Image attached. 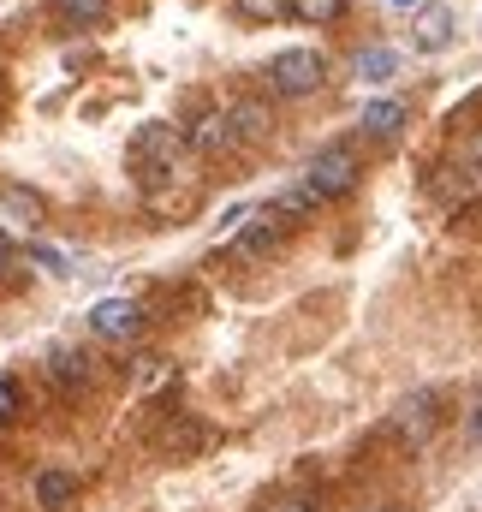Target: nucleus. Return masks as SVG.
Returning <instances> with one entry per match:
<instances>
[{"instance_id":"nucleus-1","label":"nucleus","mask_w":482,"mask_h":512,"mask_svg":"<svg viewBox=\"0 0 482 512\" xmlns=\"http://www.w3.org/2000/svg\"><path fill=\"white\" fill-rule=\"evenodd\" d=\"M358 179H363L358 143H322V149L310 155V167H304V191H310L316 203H334V197L358 191Z\"/></svg>"},{"instance_id":"nucleus-2","label":"nucleus","mask_w":482,"mask_h":512,"mask_svg":"<svg viewBox=\"0 0 482 512\" xmlns=\"http://www.w3.org/2000/svg\"><path fill=\"white\" fill-rule=\"evenodd\" d=\"M441 423H447V411H441V393H435V387H417L411 399H399V411H393L387 435H393L399 447H429Z\"/></svg>"},{"instance_id":"nucleus-3","label":"nucleus","mask_w":482,"mask_h":512,"mask_svg":"<svg viewBox=\"0 0 482 512\" xmlns=\"http://www.w3.org/2000/svg\"><path fill=\"white\" fill-rule=\"evenodd\" d=\"M322 78H328V60L316 48H280L268 60V90L274 96H310V90H322Z\"/></svg>"},{"instance_id":"nucleus-4","label":"nucleus","mask_w":482,"mask_h":512,"mask_svg":"<svg viewBox=\"0 0 482 512\" xmlns=\"http://www.w3.org/2000/svg\"><path fill=\"white\" fill-rule=\"evenodd\" d=\"M179 155H185V131L173 126H143L131 137V161H137L143 179H167L179 167Z\"/></svg>"},{"instance_id":"nucleus-5","label":"nucleus","mask_w":482,"mask_h":512,"mask_svg":"<svg viewBox=\"0 0 482 512\" xmlns=\"http://www.w3.org/2000/svg\"><path fill=\"white\" fill-rule=\"evenodd\" d=\"M286 239H292V221H280L274 209H262L256 221H250V215L239 221L233 256H244V262H268V256H280V251H286Z\"/></svg>"},{"instance_id":"nucleus-6","label":"nucleus","mask_w":482,"mask_h":512,"mask_svg":"<svg viewBox=\"0 0 482 512\" xmlns=\"http://www.w3.org/2000/svg\"><path fill=\"white\" fill-rule=\"evenodd\" d=\"M447 203H471V197H482V131H471L465 143H459V155L447 161V179L435 185Z\"/></svg>"},{"instance_id":"nucleus-7","label":"nucleus","mask_w":482,"mask_h":512,"mask_svg":"<svg viewBox=\"0 0 482 512\" xmlns=\"http://www.w3.org/2000/svg\"><path fill=\"white\" fill-rule=\"evenodd\" d=\"M90 328H96L102 340H137V334H143V310H137L131 298H102V304L90 310Z\"/></svg>"},{"instance_id":"nucleus-8","label":"nucleus","mask_w":482,"mask_h":512,"mask_svg":"<svg viewBox=\"0 0 482 512\" xmlns=\"http://www.w3.org/2000/svg\"><path fill=\"white\" fill-rule=\"evenodd\" d=\"M227 126H233V149H256L274 131V114L262 102H239V108H227Z\"/></svg>"},{"instance_id":"nucleus-9","label":"nucleus","mask_w":482,"mask_h":512,"mask_svg":"<svg viewBox=\"0 0 482 512\" xmlns=\"http://www.w3.org/2000/svg\"><path fill=\"white\" fill-rule=\"evenodd\" d=\"M185 149H197V155H239L233 149V126H227V114H203L197 126H191V137H185Z\"/></svg>"},{"instance_id":"nucleus-10","label":"nucleus","mask_w":482,"mask_h":512,"mask_svg":"<svg viewBox=\"0 0 482 512\" xmlns=\"http://www.w3.org/2000/svg\"><path fill=\"white\" fill-rule=\"evenodd\" d=\"M369 137H399V131L411 126V108L405 102H393V96H381V102H363V120H358Z\"/></svg>"},{"instance_id":"nucleus-11","label":"nucleus","mask_w":482,"mask_h":512,"mask_svg":"<svg viewBox=\"0 0 482 512\" xmlns=\"http://www.w3.org/2000/svg\"><path fill=\"white\" fill-rule=\"evenodd\" d=\"M453 42V12L447 6H423V18H417V48L423 54H441Z\"/></svg>"},{"instance_id":"nucleus-12","label":"nucleus","mask_w":482,"mask_h":512,"mask_svg":"<svg viewBox=\"0 0 482 512\" xmlns=\"http://www.w3.org/2000/svg\"><path fill=\"white\" fill-rule=\"evenodd\" d=\"M72 495H78V477H72V471H42V477H36V507L60 512Z\"/></svg>"},{"instance_id":"nucleus-13","label":"nucleus","mask_w":482,"mask_h":512,"mask_svg":"<svg viewBox=\"0 0 482 512\" xmlns=\"http://www.w3.org/2000/svg\"><path fill=\"white\" fill-rule=\"evenodd\" d=\"M262 209H274V215H280V221H298V215H316V209H322V203H316V197H310V191H304V185H286V191H274V197H268V203H262Z\"/></svg>"},{"instance_id":"nucleus-14","label":"nucleus","mask_w":482,"mask_h":512,"mask_svg":"<svg viewBox=\"0 0 482 512\" xmlns=\"http://www.w3.org/2000/svg\"><path fill=\"white\" fill-rule=\"evenodd\" d=\"M286 12H292L298 24H340V18H346V0H292Z\"/></svg>"},{"instance_id":"nucleus-15","label":"nucleus","mask_w":482,"mask_h":512,"mask_svg":"<svg viewBox=\"0 0 482 512\" xmlns=\"http://www.w3.org/2000/svg\"><path fill=\"white\" fill-rule=\"evenodd\" d=\"M399 72V54L393 48H363L358 54V78H369V84H387Z\"/></svg>"},{"instance_id":"nucleus-16","label":"nucleus","mask_w":482,"mask_h":512,"mask_svg":"<svg viewBox=\"0 0 482 512\" xmlns=\"http://www.w3.org/2000/svg\"><path fill=\"white\" fill-rule=\"evenodd\" d=\"M54 6H60V18L78 24V30H90V24L108 18V0H54Z\"/></svg>"},{"instance_id":"nucleus-17","label":"nucleus","mask_w":482,"mask_h":512,"mask_svg":"<svg viewBox=\"0 0 482 512\" xmlns=\"http://www.w3.org/2000/svg\"><path fill=\"white\" fill-rule=\"evenodd\" d=\"M54 382H90V358L84 352H54Z\"/></svg>"},{"instance_id":"nucleus-18","label":"nucleus","mask_w":482,"mask_h":512,"mask_svg":"<svg viewBox=\"0 0 482 512\" xmlns=\"http://www.w3.org/2000/svg\"><path fill=\"white\" fill-rule=\"evenodd\" d=\"M286 6L292 0H239V12L250 24H274V18H286Z\"/></svg>"},{"instance_id":"nucleus-19","label":"nucleus","mask_w":482,"mask_h":512,"mask_svg":"<svg viewBox=\"0 0 482 512\" xmlns=\"http://www.w3.org/2000/svg\"><path fill=\"white\" fill-rule=\"evenodd\" d=\"M161 441H167L173 453H197V447H203V429H197V423H179V429H167Z\"/></svg>"},{"instance_id":"nucleus-20","label":"nucleus","mask_w":482,"mask_h":512,"mask_svg":"<svg viewBox=\"0 0 482 512\" xmlns=\"http://www.w3.org/2000/svg\"><path fill=\"white\" fill-rule=\"evenodd\" d=\"M12 417H18V382L0 376V423H12Z\"/></svg>"},{"instance_id":"nucleus-21","label":"nucleus","mask_w":482,"mask_h":512,"mask_svg":"<svg viewBox=\"0 0 482 512\" xmlns=\"http://www.w3.org/2000/svg\"><path fill=\"white\" fill-rule=\"evenodd\" d=\"M268 512H316V501L310 495H286V501H274Z\"/></svg>"},{"instance_id":"nucleus-22","label":"nucleus","mask_w":482,"mask_h":512,"mask_svg":"<svg viewBox=\"0 0 482 512\" xmlns=\"http://www.w3.org/2000/svg\"><path fill=\"white\" fill-rule=\"evenodd\" d=\"M471 435L482 441V399H477V411H471Z\"/></svg>"},{"instance_id":"nucleus-23","label":"nucleus","mask_w":482,"mask_h":512,"mask_svg":"<svg viewBox=\"0 0 482 512\" xmlns=\"http://www.w3.org/2000/svg\"><path fill=\"white\" fill-rule=\"evenodd\" d=\"M6 256H12V239H6V233H0V262H6Z\"/></svg>"}]
</instances>
